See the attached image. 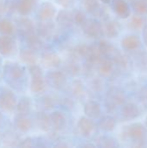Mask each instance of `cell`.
Instances as JSON below:
<instances>
[{
    "mask_svg": "<svg viewBox=\"0 0 147 148\" xmlns=\"http://www.w3.org/2000/svg\"><path fill=\"white\" fill-rule=\"evenodd\" d=\"M70 90H71L72 95L75 96L76 98H80L83 96L84 92H85V87H84L83 82L81 79H75L71 82Z\"/></svg>",
    "mask_w": 147,
    "mask_h": 148,
    "instance_id": "8d00e7d4",
    "label": "cell"
},
{
    "mask_svg": "<svg viewBox=\"0 0 147 148\" xmlns=\"http://www.w3.org/2000/svg\"><path fill=\"white\" fill-rule=\"evenodd\" d=\"M16 31L14 23L8 18H0V34L12 36Z\"/></svg>",
    "mask_w": 147,
    "mask_h": 148,
    "instance_id": "d590c367",
    "label": "cell"
},
{
    "mask_svg": "<svg viewBox=\"0 0 147 148\" xmlns=\"http://www.w3.org/2000/svg\"><path fill=\"white\" fill-rule=\"evenodd\" d=\"M139 100L142 102L144 108H147V88H144L139 93Z\"/></svg>",
    "mask_w": 147,
    "mask_h": 148,
    "instance_id": "7dc6e473",
    "label": "cell"
},
{
    "mask_svg": "<svg viewBox=\"0 0 147 148\" xmlns=\"http://www.w3.org/2000/svg\"><path fill=\"white\" fill-rule=\"evenodd\" d=\"M97 44H98V48H99L101 53L105 57L109 58L113 55V53L117 49L116 47H114L110 42H108L107 40H105V39L100 40Z\"/></svg>",
    "mask_w": 147,
    "mask_h": 148,
    "instance_id": "836d02e7",
    "label": "cell"
},
{
    "mask_svg": "<svg viewBox=\"0 0 147 148\" xmlns=\"http://www.w3.org/2000/svg\"><path fill=\"white\" fill-rule=\"evenodd\" d=\"M17 147L24 148H29L34 147V140L31 137H25L19 140Z\"/></svg>",
    "mask_w": 147,
    "mask_h": 148,
    "instance_id": "b9f144b4",
    "label": "cell"
},
{
    "mask_svg": "<svg viewBox=\"0 0 147 148\" xmlns=\"http://www.w3.org/2000/svg\"><path fill=\"white\" fill-rule=\"evenodd\" d=\"M113 10L115 14L122 18L126 19L131 16V8L126 0H113Z\"/></svg>",
    "mask_w": 147,
    "mask_h": 148,
    "instance_id": "ffe728a7",
    "label": "cell"
},
{
    "mask_svg": "<svg viewBox=\"0 0 147 148\" xmlns=\"http://www.w3.org/2000/svg\"><path fill=\"white\" fill-rule=\"evenodd\" d=\"M19 59L20 61L26 64V65H32L36 63L37 62V56L35 50L26 47L19 51Z\"/></svg>",
    "mask_w": 147,
    "mask_h": 148,
    "instance_id": "83f0119b",
    "label": "cell"
},
{
    "mask_svg": "<svg viewBox=\"0 0 147 148\" xmlns=\"http://www.w3.org/2000/svg\"><path fill=\"white\" fill-rule=\"evenodd\" d=\"M16 49V42L12 36L0 34V54L3 56H12Z\"/></svg>",
    "mask_w": 147,
    "mask_h": 148,
    "instance_id": "30bf717a",
    "label": "cell"
},
{
    "mask_svg": "<svg viewBox=\"0 0 147 148\" xmlns=\"http://www.w3.org/2000/svg\"><path fill=\"white\" fill-rule=\"evenodd\" d=\"M14 126L21 133L26 134L31 130L33 122L27 115L17 114L14 118Z\"/></svg>",
    "mask_w": 147,
    "mask_h": 148,
    "instance_id": "44dd1931",
    "label": "cell"
},
{
    "mask_svg": "<svg viewBox=\"0 0 147 148\" xmlns=\"http://www.w3.org/2000/svg\"><path fill=\"white\" fill-rule=\"evenodd\" d=\"M17 0H4L5 4V12H12L16 9Z\"/></svg>",
    "mask_w": 147,
    "mask_h": 148,
    "instance_id": "bcb514c9",
    "label": "cell"
},
{
    "mask_svg": "<svg viewBox=\"0 0 147 148\" xmlns=\"http://www.w3.org/2000/svg\"><path fill=\"white\" fill-rule=\"evenodd\" d=\"M121 47L124 50L133 52L137 50L141 46V39L137 35H127L125 36L120 41Z\"/></svg>",
    "mask_w": 147,
    "mask_h": 148,
    "instance_id": "2e32d148",
    "label": "cell"
},
{
    "mask_svg": "<svg viewBox=\"0 0 147 148\" xmlns=\"http://www.w3.org/2000/svg\"><path fill=\"white\" fill-rule=\"evenodd\" d=\"M146 142H147V137H146Z\"/></svg>",
    "mask_w": 147,
    "mask_h": 148,
    "instance_id": "11a10c76",
    "label": "cell"
},
{
    "mask_svg": "<svg viewBox=\"0 0 147 148\" xmlns=\"http://www.w3.org/2000/svg\"><path fill=\"white\" fill-rule=\"evenodd\" d=\"M41 61L44 67L56 69L62 64L61 56L53 50H43L41 55Z\"/></svg>",
    "mask_w": 147,
    "mask_h": 148,
    "instance_id": "4fadbf2b",
    "label": "cell"
},
{
    "mask_svg": "<svg viewBox=\"0 0 147 148\" xmlns=\"http://www.w3.org/2000/svg\"><path fill=\"white\" fill-rule=\"evenodd\" d=\"M81 3L87 12L95 16H103L104 10H102L100 4V0H81Z\"/></svg>",
    "mask_w": 147,
    "mask_h": 148,
    "instance_id": "f1b7e54d",
    "label": "cell"
},
{
    "mask_svg": "<svg viewBox=\"0 0 147 148\" xmlns=\"http://www.w3.org/2000/svg\"><path fill=\"white\" fill-rule=\"evenodd\" d=\"M36 123L37 127L42 132L48 133L51 129V122H50L49 114H48L46 111L40 110L39 112L36 113Z\"/></svg>",
    "mask_w": 147,
    "mask_h": 148,
    "instance_id": "cb8c5ba5",
    "label": "cell"
},
{
    "mask_svg": "<svg viewBox=\"0 0 147 148\" xmlns=\"http://www.w3.org/2000/svg\"><path fill=\"white\" fill-rule=\"evenodd\" d=\"M23 38H24V42H25L27 47L35 51L41 50L43 48V41L36 33V31L24 36Z\"/></svg>",
    "mask_w": 147,
    "mask_h": 148,
    "instance_id": "603a6c76",
    "label": "cell"
},
{
    "mask_svg": "<svg viewBox=\"0 0 147 148\" xmlns=\"http://www.w3.org/2000/svg\"><path fill=\"white\" fill-rule=\"evenodd\" d=\"M146 24V19L145 18V16L137 14L131 16V18L127 23V27L133 31H139L143 29Z\"/></svg>",
    "mask_w": 147,
    "mask_h": 148,
    "instance_id": "4dcf8cb0",
    "label": "cell"
},
{
    "mask_svg": "<svg viewBox=\"0 0 147 148\" xmlns=\"http://www.w3.org/2000/svg\"><path fill=\"white\" fill-rule=\"evenodd\" d=\"M103 27V34L109 39L117 38L120 33V24L115 20L107 19L102 23Z\"/></svg>",
    "mask_w": 147,
    "mask_h": 148,
    "instance_id": "9a60e30c",
    "label": "cell"
},
{
    "mask_svg": "<svg viewBox=\"0 0 147 148\" xmlns=\"http://www.w3.org/2000/svg\"><path fill=\"white\" fill-rule=\"evenodd\" d=\"M83 34L92 39H98L104 36L102 23L96 18H87L85 23L81 25Z\"/></svg>",
    "mask_w": 147,
    "mask_h": 148,
    "instance_id": "277c9868",
    "label": "cell"
},
{
    "mask_svg": "<svg viewBox=\"0 0 147 148\" xmlns=\"http://www.w3.org/2000/svg\"><path fill=\"white\" fill-rule=\"evenodd\" d=\"M35 31L42 40H51L56 33V27L52 20L40 21L35 26Z\"/></svg>",
    "mask_w": 147,
    "mask_h": 148,
    "instance_id": "ba28073f",
    "label": "cell"
},
{
    "mask_svg": "<svg viewBox=\"0 0 147 148\" xmlns=\"http://www.w3.org/2000/svg\"><path fill=\"white\" fill-rule=\"evenodd\" d=\"M101 2H102L103 3H105V4H108V3H112V1L113 0H100Z\"/></svg>",
    "mask_w": 147,
    "mask_h": 148,
    "instance_id": "816d5d0a",
    "label": "cell"
},
{
    "mask_svg": "<svg viewBox=\"0 0 147 148\" xmlns=\"http://www.w3.org/2000/svg\"><path fill=\"white\" fill-rule=\"evenodd\" d=\"M135 66L140 71H147V52L141 51L134 56Z\"/></svg>",
    "mask_w": 147,
    "mask_h": 148,
    "instance_id": "74e56055",
    "label": "cell"
},
{
    "mask_svg": "<svg viewBox=\"0 0 147 148\" xmlns=\"http://www.w3.org/2000/svg\"><path fill=\"white\" fill-rule=\"evenodd\" d=\"M130 1H133V0H130Z\"/></svg>",
    "mask_w": 147,
    "mask_h": 148,
    "instance_id": "9f6ffc18",
    "label": "cell"
},
{
    "mask_svg": "<svg viewBox=\"0 0 147 148\" xmlns=\"http://www.w3.org/2000/svg\"><path fill=\"white\" fill-rule=\"evenodd\" d=\"M19 139L18 136L16 135V134L13 133V132H7L6 134H4L3 135V142L5 143L6 146H17L18 142H19Z\"/></svg>",
    "mask_w": 147,
    "mask_h": 148,
    "instance_id": "ab89813d",
    "label": "cell"
},
{
    "mask_svg": "<svg viewBox=\"0 0 147 148\" xmlns=\"http://www.w3.org/2000/svg\"><path fill=\"white\" fill-rule=\"evenodd\" d=\"M61 106L66 110H72L75 108V101L69 98H63L62 100Z\"/></svg>",
    "mask_w": 147,
    "mask_h": 148,
    "instance_id": "f6af8a7d",
    "label": "cell"
},
{
    "mask_svg": "<svg viewBox=\"0 0 147 148\" xmlns=\"http://www.w3.org/2000/svg\"><path fill=\"white\" fill-rule=\"evenodd\" d=\"M87 16L82 10H76L74 11V23L77 26L81 27V25L85 23L87 20Z\"/></svg>",
    "mask_w": 147,
    "mask_h": 148,
    "instance_id": "60d3db41",
    "label": "cell"
},
{
    "mask_svg": "<svg viewBox=\"0 0 147 148\" xmlns=\"http://www.w3.org/2000/svg\"><path fill=\"white\" fill-rule=\"evenodd\" d=\"M46 84L55 90L63 89L68 82L67 75L60 70H51L49 71L45 78Z\"/></svg>",
    "mask_w": 147,
    "mask_h": 148,
    "instance_id": "52a82bcc",
    "label": "cell"
},
{
    "mask_svg": "<svg viewBox=\"0 0 147 148\" xmlns=\"http://www.w3.org/2000/svg\"><path fill=\"white\" fill-rule=\"evenodd\" d=\"M114 67H115V65H114L113 62L110 58L105 57V56H103L101 58V60L96 65L99 75L101 76H104V77H107V76L111 75L113 73Z\"/></svg>",
    "mask_w": 147,
    "mask_h": 148,
    "instance_id": "7402d4cb",
    "label": "cell"
},
{
    "mask_svg": "<svg viewBox=\"0 0 147 148\" xmlns=\"http://www.w3.org/2000/svg\"><path fill=\"white\" fill-rule=\"evenodd\" d=\"M50 122H51V128H53L55 132H60L63 130L67 124V119L65 114L59 110H55L49 114Z\"/></svg>",
    "mask_w": 147,
    "mask_h": 148,
    "instance_id": "e0dca14e",
    "label": "cell"
},
{
    "mask_svg": "<svg viewBox=\"0 0 147 148\" xmlns=\"http://www.w3.org/2000/svg\"><path fill=\"white\" fill-rule=\"evenodd\" d=\"M121 140L129 142L134 147H141L146 142L147 130L146 127L139 123H131L125 126L121 130Z\"/></svg>",
    "mask_w": 147,
    "mask_h": 148,
    "instance_id": "6da1fadb",
    "label": "cell"
},
{
    "mask_svg": "<svg viewBox=\"0 0 147 148\" xmlns=\"http://www.w3.org/2000/svg\"><path fill=\"white\" fill-rule=\"evenodd\" d=\"M77 128L80 132V134L83 137H89L95 130L96 124L93 121V119L85 116H81L78 120L77 123Z\"/></svg>",
    "mask_w": 147,
    "mask_h": 148,
    "instance_id": "5bb4252c",
    "label": "cell"
},
{
    "mask_svg": "<svg viewBox=\"0 0 147 148\" xmlns=\"http://www.w3.org/2000/svg\"><path fill=\"white\" fill-rule=\"evenodd\" d=\"M38 106L42 111H49L55 108V101L51 95H45L38 99Z\"/></svg>",
    "mask_w": 147,
    "mask_h": 148,
    "instance_id": "e575fe53",
    "label": "cell"
},
{
    "mask_svg": "<svg viewBox=\"0 0 147 148\" xmlns=\"http://www.w3.org/2000/svg\"><path fill=\"white\" fill-rule=\"evenodd\" d=\"M68 145L65 142H62V141H59L58 144H55V147H68Z\"/></svg>",
    "mask_w": 147,
    "mask_h": 148,
    "instance_id": "f907efd6",
    "label": "cell"
},
{
    "mask_svg": "<svg viewBox=\"0 0 147 148\" xmlns=\"http://www.w3.org/2000/svg\"><path fill=\"white\" fill-rule=\"evenodd\" d=\"M5 13V4L4 0H0V18L3 16Z\"/></svg>",
    "mask_w": 147,
    "mask_h": 148,
    "instance_id": "c3c4849f",
    "label": "cell"
},
{
    "mask_svg": "<svg viewBox=\"0 0 147 148\" xmlns=\"http://www.w3.org/2000/svg\"><path fill=\"white\" fill-rule=\"evenodd\" d=\"M3 116L2 113L0 112V129H1V126H2V122H3Z\"/></svg>",
    "mask_w": 147,
    "mask_h": 148,
    "instance_id": "f5cc1de1",
    "label": "cell"
},
{
    "mask_svg": "<svg viewBox=\"0 0 147 148\" xmlns=\"http://www.w3.org/2000/svg\"><path fill=\"white\" fill-rule=\"evenodd\" d=\"M36 15L39 21L52 20L56 15V8L51 2L44 1L39 5Z\"/></svg>",
    "mask_w": 147,
    "mask_h": 148,
    "instance_id": "8fae6325",
    "label": "cell"
},
{
    "mask_svg": "<svg viewBox=\"0 0 147 148\" xmlns=\"http://www.w3.org/2000/svg\"><path fill=\"white\" fill-rule=\"evenodd\" d=\"M143 40L145 44L147 46V24H146L143 28Z\"/></svg>",
    "mask_w": 147,
    "mask_h": 148,
    "instance_id": "681fc988",
    "label": "cell"
},
{
    "mask_svg": "<svg viewBox=\"0 0 147 148\" xmlns=\"http://www.w3.org/2000/svg\"><path fill=\"white\" fill-rule=\"evenodd\" d=\"M29 74L30 77L29 89L33 94H42L46 89V82L42 67L36 63L29 66Z\"/></svg>",
    "mask_w": 147,
    "mask_h": 148,
    "instance_id": "3957f363",
    "label": "cell"
},
{
    "mask_svg": "<svg viewBox=\"0 0 147 148\" xmlns=\"http://www.w3.org/2000/svg\"><path fill=\"white\" fill-rule=\"evenodd\" d=\"M32 108V101L29 96H23L17 101L16 106V111L19 114L28 115Z\"/></svg>",
    "mask_w": 147,
    "mask_h": 148,
    "instance_id": "f546056e",
    "label": "cell"
},
{
    "mask_svg": "<svg viewBox=\"0 0 147 148\" xmlns=\"http://www.w3.org/2000/svg\"><path fill=\"white\" fill-rule=\"evenodd\" d=\"M102 57H103V56L98 48V44L93 43V44L89 45V47H88V51L87 56L85 58V62L96 67V65L101 60Z\"/></svg>",
    "mask_w": 147,
    "mask_h": 148,
    "instance_id": "4316f807",
    "label": "cell"
},
{
    "mask_svg": "<svg viewBox=\"0 0 147 148\" xmlns=\"http://www.w3.org/2000/svg\"><path fill=\"white\" fill-rule=\"evenodd\" d=\"M145 123H146V127H147V117L146 118V121H145Z\"/></svg>",
    "mask_w": 147,
    "mask_h": 148,
    "instance_id": "db71d44e",
    "label": "cell"
},
{
    "mask_svg": "<svg viewBox=\"0 0 147 148\" xmlns=\"http://www.w3.org/2000/svg\"><path fill=\"white\" fill-rule=\"evenodd\" d=\"M55 2L62 9H70L75 5V0H55Z\"/></svg>",
    "mask_w": 147,
    "mask_h": 148,
    "instance_id": "ee69618b",
    "label": "cell"
},
{
    "mask_svg": "<svg viewBox=\"0 0 147 148\" xmlns=\"http://www.w3.org/2000/svg\"><path fill=\"white\" fill-rule=\"evenodd\" d=\"M83 113L87 117H89L93 120L99 119L101 116V106L97 101H88L84 104Z\"/></svg>",
    "mask_w": 147,
    "mask_h": 148,
    "instance_id": "ac0fdd59",
    "label": "cell"
},
{
    "mask_svg": "<svg viewBox=\"0 0 147 148\" xmlns=\"http://www.w3.org/2000/svg\"><path fill=\"white\" fill-rule=\"evenodd\" d=\"M98 123L99 128L105 133H111L114 131L117 126L116 119L112 115H103L101 116Z\"/></svg>",
    "mask_w": 147,
    "mask_h": 148,
    "instance_id": "d4e9b609",
    "label": "cell"
},
{
    "mask_svg": "<svg viewBox=\"0 0 147 148\" xmlns=\"http://www.w3.org/2000/svg\"><path fill=\"white\" fill-rule=\"evenodd\" d=\"M36 0H17L16 10L20 16H29L36 8Z\"/></svg>",
    "mask_w": 147,
    "mask_h": 148,
    "instance_id": "484cf974",
    "label": "cell"
},
{
    "mask_svg": "<svg viewBox=\"0 0 147 148\" xmlns=\"http://www.w3.org/2000/svg\"><path fill=\"white\" fill-rule=\"evenodd\" d=\"M91 88L94 92H101L103 88L102 81L100 78H94L91 82Z\"/></svg>",
    "mask_w": 147,
    "mask_h": 148,
    "instance_id": "7bdbcfd3",
    "label": "cell"
},
{
    "mask_svg": "<svg viewBox=\"0 0 147 148\" xmlns=\"http://www.w3.org/2000/svg\"><path fill=\"white\" fill-rule=\"evenodd\" d=\"M141 114V111L139 106L133 102H125L120 108V115L126 121H133L138 119Z\"/></svg>",
    "mask_w": 147,
    "mask_h": 148,
    "instance_id": "7c38bea8",
    "label": "cell"
},
{
    "mask_svg": "<svg viewBox=\"0 0 147 148\" xmlns=\"http://www.w3.org/2000/svg\"><path fill=\"white\" fill-rule=\"evenodd\" d=\"M96 146L99 147L113 148L119 147L120 144L116 139L109 135H101L96 139Z\"/></svg>",
    "mask_w": 147,
    "mask_h": 148,
    "instance_id": "d6a6232c",
    "label": "cell"
},
{
    "mask_svg": "<svg viewBox=\"0 0 147 148\" xmlns=\"http://www.w3.org/2000/svg\"><path fill=\"white\" fill-rule=\"evenodd\" d=\"M132 8L139 15H147V0H133Z\"/></svg>",
    "mask_w": 147,
    "mask_h": 148,
    "instance_id": "f35d334b",
    "label": "cell"
},
{
    "mask_svg": "<svg viewBox=\"0 0 147 148\" xmlns=\"http://www.w3.org/2000/svg\"><path fill=\"white\" fill-rule=\"evenodd\" d=\"M16 30L23 37L24 36L35 31V23L27 16H20L15 19L14 22Z\"/></svg>",
    "mask_w": 147,
    "mask_h": 148,
    "instance_id": "9c48e42d",
    "label": "cell"
},
{
    "mask_svg": "<svg viewBox=\"0 0 147 148\" xmlns=\"http://www.w3.org/2000/svg\"><path fill=\"white\" fill-rule=\"evenodd\" d=\"M16 96L11 89L3 88L0 90V110L2 112L13 113L16 110Z\"/></svg>",
    "mask_w": 147,
    "mask_h": 148,
    "instance_id": "5b68a950",
    "label": "cell"
},
{
    "mask_svg": "<svg viewBox=\"0 0 147 148\" xmlns=\"http://www.w3.org/2000/svg\"><path fill=\"white\" fill-rule=\"evenodd\" d=\"M64 69H65L64 73L66 75L68 74V75H71L73 77L79 75L81 74V72L82 71V69H81V65L79 64L78 60L73 59V58L68 59V61L65 64Z\"/></svg>",
    "mask_w": 147,
    "mask_h": 148,
    "instance_id": "1f68e13d",
    "label": "cell"
},
{
    "mask_svg": "<svg viewBox=\"0 0 147 148\" xmlns=\"http://www.w3.org/2000/svg\"><path fill=\"white\" fill-rule=\"evenodd\" d=\"M55 20L60 27L69 28L74 24V11L68 10V9H62L57 12Z\"/></svg>",
    "mask_w": 147,
    "mask_h": 148,
    "instance_id": "d6986e66",
    "label": "cell"
},
{
    "mask_svg": "<svg viewBox=\"0 0 147 148\" xmlns=\"http://www.w3.org/2000/svg\"><path fill=\"white\" fill-rule=\"evenodd\" d=\"M126 101V96L124 91L117 87H113L108 89L106 95L104 106L107 112L113 113L119 107H121Z\"/></svg>",
    "mask_w": 147,
    "mask_h": 148,
    "instance_id": "7a4b0ae2",
    "label": "cell"
},
{
    "mask_svg": "<svg viewBox=\"0 0 147 148\" xmlns=\"http://www.w3.org/2000/svg\"><path fill=\"white\" fill-rule=\"evenodd\" d=\"M3 75L10 82H18L23 78L25 69L17 62H6L3 65Z\"/></svg>",
    "mask_w": 147,
    "mask_h": 148,
    "instance_id": "8992f818",
    "label": "cell"
}]
</instances>
